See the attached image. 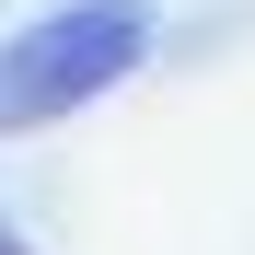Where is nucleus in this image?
Segmentation results:
<instances>
[{"instance_id": "f257e3e1", "label": "nucleus", "mask_w": 255, "mask_h": 255, "mask_svg": "<svg viewBox=\"0 0 255 255\" xmlns=\"http://www.w3.org/2000/svg\"><path fill=\"white\" fill-rule=\"evenodd\" d=\"M139 58H151V0H58L47 23H23L12 47H0V139L81 116Z\"/></svg>"}, {"instance_id": "f03ea898", "label": "nucleus", "mask_w": 255, "mask_h": 255, "mask_svg": "<svg viewBox=\"0 0 255 255\" xmlns=\"http://www.w3.org/2000/svg\"><path fill=\"white\" fill-rule=\"evenodd\" d=\"M0 255H35V244H23V232H12V221H0Z\"/></svg>"}]
</instances>
